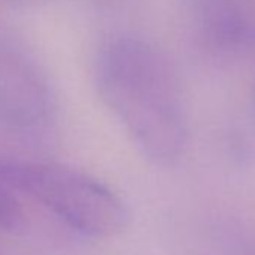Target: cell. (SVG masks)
Here are the masks:
<instances>
[{
    "instance_id": "4",
    "label": "cell",
    "mask_w": 255,
    "mask_h": 255,
    "mask_svg": "<svg viewBox=\"0 0 255 255\" xmlns=\"http://www.w3.org/2000/svg\"><path fill=\"white\" fill-rule=\"evenodd\" d=\"M195 39L219 56L255 50V0H185Z\"/></svg>"
},
{
    "instance_id": "5",
    "label": "cell",
    "mask_w": 255,
    "mask_h": 255,
    "mask_svg": "<svg viewBox=\"0 0 255 255\" xmlns=\"http://www.w3.org/2000/svg\"><path fill=\"white\" fill-rule=\"evenodd\" d=\"M0 182V228H12L21 221V207L15 197Z\"/></svg>"
},
{
    "instance_id": "7",
    "label": "cell",
    "mask_w": 255,
    "mask_h": 255,
    "mask_svg": "<svg viewBox=\"0 0 255 255\" xmlns=\"http://www.w3.org/2000/svg\"><path fill=\"white\" fill-rule=\"evenodd\" d=\"M252 102H254V108H255V77H254V83H252Z\"/></svg>"
},
{
    "instance_id": "2",
    "label": "cell",
    "mask_w": 255,
    "mask_h": 255,
    "mask_svg": "<svg viewBox=\"0 0 255 255\" xmlns=\"http://www.w3.org/2000/svg\"><path fill=\"white\" fill-rule=\"evenodd\" d=\"M0 182L35 198L84 234L111 236L128 222V209L114 191L65 165L0 159Z\"/></svg>"
},
{
    "instance_id": "1",
    "label": "cell",
    "mask_w": 255,
    "mask_h": 255,
    "mask_svg": "<svg viewBox=\"0 0 255 255\" xmlns=\"http://www.w3.org/2000/svg\"><path fill=\"white\" fill-rule=\"evenodd\" d=\"M96 89L140 149L155 164L173 165L188 146L180 83L167 56L147 39L119 33L99 48Z\"/></svg>"
},
{
    "instance_id": "6",
    "label": "cell",
    "mask_w": 255,
    "mask_h": 255,
    "mask_svg": "<svg viewBox=\"0 0 255 255\" xmlns=\"http://www.w3.org/2000/svg\"><path fill=\"white\" fill-rule=\"evenodd\" d=\"M5 2H9V3H17V5H20V3H24V2H32V0H5Z\"/></svg>"
},
{
    "instance_id": "3",
    "label": "cell",
    "mask_w": 255,
    "mask_h": 255,
    "mask_svg": "<svg viewBox=\"0 0 255 255\" xmlns=\"http://www.w3.org/2000/svg\"><path fill=\"white\" fill-rule=\"evenodd\" d=\"M53 113L54 95L42 66L0 24V126L36 131L50 123Z\"/></svg>"
}]
</instances>
